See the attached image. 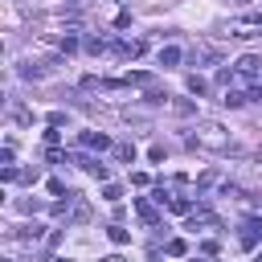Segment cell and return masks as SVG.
<instances>
[{
  "label": "cell",
  "instance_id": "cell-20",
  "mask_svg": "<svg viewBox=\"0 0 262 262\" xmlns=\"http://www.w3.org/2000/svg\"><path fill=\"white\" fill-rule=\"evenodd\" d=\"M98 262H123V258H119V254H106V258H98Z\"/></svg>",
  "mask_w": 262,
  "mask_h": 262
},
{
  "label": "cell",
  "instance_id": "cell-15",
  "mask_svg": "<svg viewBox=\"0 0 262 262\" xmlns=\"http://www.w3.org/2000/svg\"><path fill=\"white\" fill-rule=\"evenodd\" d=\"M164 250H168V254H172V258H180V254H184V242H180V237H172V242H168V246H164Z\"/></svg>",
  "mask_w": 262,
  "mask_h": 262
},
{
  "label": "cell",
  "instance_id": "cell-11",
  "mask_svg": "<svg viewBox=\"0 0 262 262\" xmlns=\"http://www.w3.org/2000/svg\"><path fill=\"white\" fill-rule=\"evenodd\" d=\"M16 180H25V184H33V180H41V168H37V164H33V168H25V172H20V176H16Z\"/></svg>",
  "mask_w": 262,
  "mask_h": 262
},
{
  "label": "cell",
  "instance_id": "cell-1",
  "mask_svg": "<svg viewBox=\"0 0 262 262\" xmlns=\"http://www.w3.org/2000/svg\"><path fill=\"white\" fill-rule=\"evenodd\" d=\"M188 143H196V147H209V151H229V131H225L221 123H196Z\"/></svg>",
  "mask_w": 262,
  "mask_h": 262
},
{
  "label": "cell",
  "instance_id": "cell-22",
  "mask_svg": "<svg viewBox=\"0 0 262 262\" xmlns=\"http://www.w3.org/2000/svg\"><path fill=\"white\" fill-rule=\"evenodd\" d=\"M258 262H262V258H258Z\"/></svg>",
  "mask_w": 262,
  "mask_h": 262
},
{
  "label": "cell",
  "instance_id": "cell-18",
  "mask_svg": "<svg viewBox=\"0 0 262 262\" xmlns=\"http://www.w3.org/2000/svg\"><path fill=\"white\" fill-rule=\"evenodd\" d=\"M12 119H16V123H33V111H25V106H16V111H12Z\"/></svg>",
  "mask_w": 262,
  "mask_h": 262
},
{
  "label": "cell",
  "instance_id": "cell-10",
  "mask_svg": "<svg viewBox=\"0 0 262 262\" xmlns=\"http://www.w3.org/2000/svg\"><path fill=\"white\" fill-rule=\"evenodd\" d=\"M115 156H119V160H135V147H131V143H115Z\"/></svg>",
  "mask_w": 262,
  "mask_h": 262
},
{
  "label": "cell",
  "instance_id": "cell-14",
  "mask_svg": "<svg viewBox=\"0 0 262 262\" xmlns=\"http://www.w3.org/2000/svg\"><path fill=\"white\" fill-rule=\"evenodd\" d=\"M221 102H225V106H242V102H246V98H242V94H237V90H225V98H221Z\"/></svg>",
  "mask_w": 262,
  "mask_h": 262
},
{
  "label": "cell",
  "instance_id": "cell-13",
  "mask_svg": "<svg viewBox=\"0 0 262 262\" xmlns=\"http://www.w3.org/2000/svg\"><path fill=\"white\" fill-rule=\"evenodd\" d=\"M16 237H25V242H37V237H41V225H25Z\"/></svg>",
  "mask_w": 262,
  "mask_h": 262
},
{
  "label": "cell",
  "instance_id": "cell-8",
  "mask_svg": "<svg viewBox=\"0 0 262 262\" xmlns=\"http://www.w3.org/2000/svg\"><path fill=\"white\" fill-rule=\"evenodd\" d=\"M123 82H127V86H147V82H151V74H143V70H139V74H127Z\"/></svg>",
  "mask_w": 262,
  "mask_h": 262
},
{
  "label": "cell",
  "instance_id": "cell-6",
  "mask_svg": "<svg viewBox=\"0 0 262 262\" xmlns=\"http://www.w3.org/2000/svg\"><path fill=\"white\" fill-rule=\"evenodd\" d=\"M106 237H111L115 246H127V242H131V233H127L123 225H111V229H106Z\"/></svg>",
  "mask_w": 262,
  "mask_h": 262
},
{
  "label": "cell",
  "instance_id": "cell-12",
  "mask_svg": "<svg viewBox=\"0 0 262 262\" xmlns=\"http://www.w3.org/2000/svg\"><path fill=\"white\" fill-rule=\"evenodd\" d=\"M119 196H123V188H119V184H106V188H102V201H111V205H115Z\"/></svg>",
  "mask_w": 262,
  "mask_h": 262
},
{
  "label": "cell",
  "instance_id": "cell-2",
  "mask_svg": "<svg viewBox=\"0 0 262 262\" xmlns=\"http://www.w3.org/2000/svg\"><path fill=\"white\" fill-rule=\"evenodd\" d=\"M258 242H262V221H258V217H250V221L242 225V250H254Z\"/></svg>",
  "mask_w": 262,
  "mask_h": 262
},
{
  "label": "cell",
  "instance_id": "cell-21",
  "mask_svg": "<svg viewBox=\"0 0 262 262\" xmlns=\"http://www.w3.org/2000/svg\"><path fill=\"white\" fill-rule=\"evenodd\" d=\"M57 262H70V258H57Z\"/></svg>",
  "mask_w": 262,
  "mask_h": 262
},
{
  "label": "cell",
  "instance_id": "cell-4",
  "mask_svg": "<svg viewBox=\"0 0 262 262\" xmlns=\"http://www.w3.org/2000/svg\"><path fill=\"white\" fill-rule=\"evenodd\" d=\"M82 147H98V151H102V147H111V139H106L102 131H86V135H82Z\"/></svg>",
  "mask_w": 262,
  "mask_h": 262
},
{
  "label": "cell",
  "instance_id": "cell-16",
  "mask_svg": "<svg viewBox=\"0 0 262 262\" xmlns=\"http://www.w3.org/2000/svg\"><path fill=\"white\" fill-rule=\"evenodd\" d=\"M86 49H90V53H102V49H106V41H102V37H90V41H86Z\"/></svg>",
  "mask_w": 262,
  "mask_h": 262
},
{
  "label": "cell",
  "instance_id": "cell-9",
  "mask_svg": "<svg viewBox=\"0 0 262 262\" xmlns=\"http://www.w3.org/2000/svg\"><path fill=\"white\" fill-rule=\"evenodd\" d=\"M188 90H192V94H205V90H209V82H205L201 74H192V78H188Z\"/></svg>",
  "mask_w": 262,
  "mask_h": 262
},
{
  "label": "cell",
  "instance_id": "cell-5",
  "mask_svg": "<svg viewBox=\"0 0 262 262\" xmlns=\"http://www.w3.org/2000/svg\"><path fill=\"white\" fill-rule=\"evenodd\" d=\"M176 61H180V49L176 45H164L160 49V66H176Z\"/></svg>",
  "mask_w": 262,
  "mask_h": 262
},
{
  "label": "cell",
  "instance_id": "cell-19",
  "mask_svg": "<svg viewBox=\"0 0 262 262\" xmlns=\"http://www.w3.org/2000/svg\"><path fill=\"white\" fill-rule=\"evenodd\" d=\"M78 49V37H61V53H74Z\"/></svg>",
  "mask_w": 262,
  "mask_h": 262
},
{
  "label": "cell",
  "instance_id": "cell-7",
  "mask_svg": "<svg viewBox=\"0 0 262 262\" xmlns=\"http://www.w3.org/2000/svg\"><path fill=\"white\" fill-rule=\"evenodd\" d=\"M135 209H139V217H143V221H147V225H156V221H160V213H156V209H151V205H147V201H139V205H135Z\"/></svg>",
  "mask_w": 262,
  "mask_h": 262
},
{
  "label": "cell",
  "instance_id": "cell-17",
  "mask_svg": "<svg viewBox=\"0 0 262 262\" xmlns=\"http://www.w3.org/2000/svg\"><path fill=\"white\" fill-rule=\"evenodd\" d=\"M172 111H176V115H192V102H184V98H176V102H172Z\"/></svg>",
  "mask_w": 262,
  "mask_h": 262
},
{
  "label": "cell",
  "instance_id": "cell-3",
  "mask_svg": "<svg viewBox=\"0 0 262 262\" xmlns=\"http://www.w3.org/2000/svg\"><path fill=\"white\" fill-rule=\"evenodd\" d=\"M111 53H115V57H139V53H143V41H115Z\"/></svg>",
  "mask_w": 262,
  "mask_h": 262
}]
</instances>
